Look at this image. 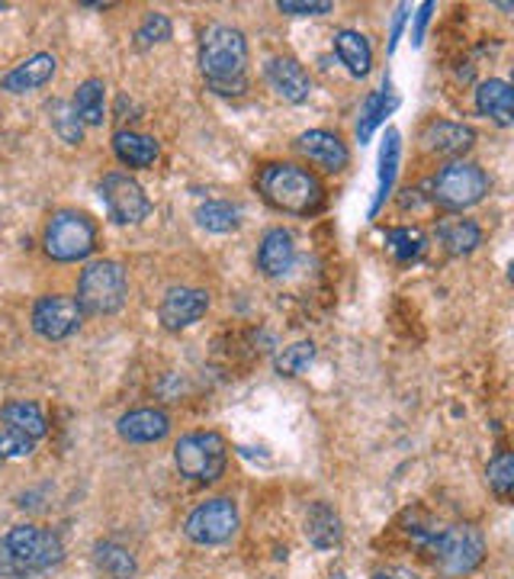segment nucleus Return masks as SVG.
Listing matches in <instances>:
<instances>
[{"mask_svg":"<svg viewBox=\"0 0 514 579\" xmlns=\"http://www.w3.org/2000/svg\"><path fill=\"white\" fill-rule=\"evenodd\" d=\"M373 579H392V577H386V574H376V577Z\"/></svg>","mask_w":514,"mask_h":579,"instance_id":"nucleus-40","label":"nucleus"},{"mask_svg":"<svg viewBox=\"0 0 514 579\" xmlns=\"http://www.w3.org/2000/svg\"><path fill=\"white\" fill-rule=\"evenodd\" d=\"M277 10L280 13H287V16H322V13H331L335 10V3H328V0H309V3H299V0H280L277 3Z\"/></svg>","mask_w":514,"mask_h":579,"instance_id":"nucleus-36","label":"nucleus"},{"mask_svg":"<svg viewBox=\"0 0 514 579\" xmlns=\"http://www.w3.org/2000/svg\"><path fill=\"white\" fill-rule=\"evenodd\" d=\"M0 418H3L7 428H16V431L29 435L33 441H39V438L49 431V421H46L42 410H39L36 403H29V400H13V403H7V406L0 410Z\"/></svg>","mask_w":514,"mask_h":579,"instance_id":"nucleus-28","label":"nucleus"},{"mask_svg":"<svg viewBox=\"0 0 514 579\" xmlns=\"http://www.w3.org/2000/svg\"><path fill=\"white\" fill-rule=\"evenodd\" d=\"M386 246L396 254L399 264H415L428 251V236L415 226H396V229H386Z\"/></svg>","mask_w":514,"mask_h":579,"instance_id":"nucleus-29","label":"nucleus"},{"mask_svg":"<svg viewBox=\"0 0 514 579\" xmlns=\"http://www.w3.org/2000/svg\"><path fill=\"white\" fill-rule=\"evenodd\" d=\"M248 39L228 23H213L200 39V72L222 97H241L248 90Z\"/></svg>","mask_w":514,"mask_h":579,"instance_id":"nucleus-1","label":"nucleus"},{"mask_svg":"<svg viewBox=\"0 0 514 579\" xmlns=\"http://www.w3.org/2000/svg\"><path fill=\"white\" fill-rule=\"evenodd\" d=\"M431 13H435V3H431V0L422 3L418 13H415V26H412V46H415V49H418L422 39H425V29H428V23H431Z\"/></svg>","mask_w":514,"mask_h":579,"instance_id":"nucleus-37","label":"nucleus"},{"mask_svg":"<svg viewBox=\"0 0 514 579\" xmlns=\"http://www.w3.org/2000/svg\"><path fill=\"white\" fill-rule=\"evenodd\" d=\"M486 480H489V490L502 502H512L514 493V454L512 451H499L489 467H486Z\"/></svg>","mask_w":514,"mask_h":579,"instance_id":"nucleus-31","label":"nucleus"},{"mask_svg":"<svg viewBox=\"0 0 514 579\" xmlns=\"http://www.w3.org/2000/svg\"><path fill=\"white\" fill-rule=\"evenodd\" d=\"M65 547L55 531L36 525H13L0 538V579H29L52 570Z\"/></svg>","mask_w":514,"mask_h":579,"instance_id":"nucleus-3","label":"nucleus"},{"mask_svg":"<svg viewBox=\"0 0 514 579\" xmlns=\"http://www.w3.org/2000/svg\"><path fill=\"white\" fill-rule=\"evenodd\" d=\"M438 242H441L447 254L463 257V254H469V251H476L482 246V229L473 219L447 216V219L438 223Z\"/></svg>","mask_w":514,"mask_h":579,"instance_id":"nucleus-24","label":"nucleus"},{"mask_svg":"<svg viewBox=\"0 0 514 579\" xmlns=\"http://www.w3.org/2000/svg\"><path fill=\"white\" fill-rule=\"evenodd\" d=\"M405 20H409V3H399V7H396V16H392V29H389V46H386L389 55L396 52V46H399V39H402Z\"/></svg>","mask_w":514,"mask_h":579,"instance_id":"nucleus-38","label":"nucleus"},{"mask_svg":"<svg viewBox=\"0 0 514 579\" xmlns=\"http://www.w3.org/2000/svg\"><path fill=\"white\" fill-rule=\"evenodd\" d=\"M238 531V505L228 496H216L200 502L187 521H184V534L200 544V547H216V544H225L231 541Z\"/></svg>","mask_w":514,"mask_h":579,"instance_id":"nucleus-9","label":"nucleus"},{"mask_svg":"<svg viewBox=\"0 0 514 579\" xmlns=\"http://www.w3.org/2000/svg\"><path fill=\"white\" fill-rule=\"evenodd\" d=\"M305 538L315 551H335L344 541V525L335 505L328 502H312L305 512Z\"/></svg>","mask_w":514,"mask_h":579,"instance_id":"nucleus-19","label":"nucleus"},{"mask_svg":"<svg viewBox=\"0 0 514 579\" xmlns=\"http://www.w3.org/2000/svg\"><path fill=\"white\" fill-rule=\"evenodd\" d=\"M100 200L116 226H139L151 213V200L146 197L142 184L123 171H113L100 180Z\"/></svg>","mask_w":514,"mask_h":579,"instance_id":"nucleus-10","label":"nucleus"},{"mask_svg":"<svg viewBox=\"0 0 514 579\" xmlns=\"http://www.w3.org/2000/svg\"><path fill=\"white\" fill-rule=\"evenodd\" d=\"M396 106H399V97L392 93V84L383 81V87L373 90L367 100H364V106H361V116H358V139H361V146H367L369 139H373V133L386 123V116Z\"/></svg>","mask_w":514,"mask_h":579,"instance_id":"nucleus-25","label":"nucleus"},{"mask_svg":"<svg viewBox=\"0 0 514 579\" xmlns=\"http://www.w3.org/2000/svg\"><path fill=\"white\" fill-rule=\"evenodd\" d=\"M80 306L74 303V297H62V293H46L36 300L33 306V329L46 341H65L74 331L80 329Z\"/></svg>","mask_w":514,"mask_h":579,"instance_id":"nucleus-11","label":"nucleus"},{"mask_svg":"<svg viewBox=\"0 0 514 579\" xmlns=\"http://www.w3.org/2000/svg\"><path fill=\"white\" fill-rule=\"evenodd\" d=\"M36 441L16 428H0V461H23L29 457Z\"/></svg>","mask_w":514,"mask_h":579,"instance_id":"nucleus-35","label":"nucleus"},{"mask_svg":"<svg viewBox=\"0 0 514 579\" xmlns=\"http://www.w3.org/2000/svg\"><path fill=\"white\" fill-rule=\"evenodd\" d=\"M489 193V174L473 162H450L438 171V177L431 180V203H438L447 213H463L476 203H482V197Z\"/></svg>","mask_w":514,"mask_h":579,"instance_id":"nucleus-7","label":"nucleus"},{"mask_svg":"<svg viewBox=\"0 0 514 579\" xmlns=\"http://www.w3.org/2000/svg\"><path fill=\"white\" fill-rule=\"evenodd\" d=\"M264 78L271 84V90H274L280 100H287V103H305L309 93H312L309 72H305L296 59H290V55H274V59H267Z\"/></svg>","mask_w":514,"mask_h":579,"instance_id":"nucleus-14","label":"nucleus"},{"mask_svg":"<svg viewBox=\"0 0 514 579\" xmlns=\"http://www.w3.org/2000/svg\"><path fill=\"white\" fill-rule=\"evenodd\" d=\"M399 159H402V136H399V129H386V136H383V146H379L376 197H373L369 216H376V213L386 206V200L392 197V187H396V174H399Z\"/></svg>","mask_w":514,"mask_h":579,"instance_id":"nucleus-20","label":"nucleus"},{"mask_svg":"<svg viewBox=\"0 0 514 579\" xmlns=\"http://www.w3.org/2000/svg\"><path fill=\"white\" fill-rule=\"evenodd\" d=\"M258 190L261 197L290 216H315L325 206V187L322 180L293 162H271L258 171Z\"/></svg>","mask_w":514,"mask_h":579,"instance_id":"nucleus-2","label":"nucleus"},{"mask_svg":"<svg viewBox=\"0 0 514 579\" xmlns=\"http://www.w3.org/2000/svg\"><path fill=\"white\" fill-rule=\"evenodd\" d=\"M296 149L302 159H309L315 167L328 171V174H338L344 171L351 162V152L344 146V139L338 133H328V129H309L296 139Z\"/></svg>","mask_w":514,"mask_h":579,"instance_id":"nucleus-13","label":"nucleus"},{"mask_svg":"<svg viewBox=\"0 0 514 579\" xmlns=\"http://www.w3.org/2000/svg\"><path fill=\"white\" fill-rule=\"evenodd\" d=\"M116 431H120V438L123 441H129V444H154V441H161V438H167V431H171V415L164 413V410H133V413H126L120 421H116Z\"/></svg>","mask_w":514,"mask_h":579,"instance_id":"nucleus-17","label":"nucleus"},{"mask_svg":"<svg viewBox=\"0 0 514 579\" xmlns=\"http://www.w3.org/2000/svg\"><path fill=\"white\" fill-rule=\"evenodd\" d=\"M171 33H174V26H171V20H167V13H148L146 20H142V26L136 29V46L139 49H151V46H161V42H167L171 39Z\"/></svg>","mask_w":514,"mask_h":579,"instance_id":"nucleus-34","label":"nucleus"},{"mask_svg":"<svg viewBox=\"0 0 514 579\" xmlns=\"http://www.w3.org/2000/svg\"><path fill=\"white\" fill-rule=\"evenodd\" d=\"M197 223L206 229V232H235L238 229V223H241V213H238V206H231V203H225V200H206V203H200L197 206Z\"/></svg>","mask_w":514,"mask_h":579,"instance_id":"nucleus-30","label":"nucleus"},{"mask_svg":"<svg viewBox=\"0 0 514 579\" xmlns=\"http://www.w3.org/2000/svg\"><path fill=\"white\" fill-rule=\"evenodd\" d=\"M335 55L341 59V65L354 75V78H367L369 68H373V49H369V39L358 29H338L335 39Z\"/></svg>","mask_w":514,"mask_h":579,"instance_id":"nucleus-21","label":"nucleus"},{"mask_svg":"<svg viewBox=\"0 0 514 579\" xmlns=\"http://www.w3.org/2000/svg\"><path fill=\"white\" fill-rule=\"evenodd\" d=\"M55 68H59V62H55L52 52H36L26 62H20L13 72H7L0 87L7 93H33V90L46 87V84L55 78Z\"/></svg>","mask_w":514,"mask_h":579,"instance_id":"nucleus-16","label":"nucleus"},{"mask_svg":"<svg viewBox=\"0 0 514 579\" xmlns=\"http://www.w3.org/2000/svg\"><path fill=\"white\" fill-rule=\"evenodd\" d=\"M422 142H425V149L435 152V155L460 159L463 152L473 149V142H476V129L466 126V123H453V119H435V123L425 126Z\"/></svg>","mask_w":514,"mask_h":579,"instance_id":"nucleus-15","label":"nucleus"},{"mask_svg":"<svg viewBox=\"0 0 514 579\" xmlns=\"http://www.w3.org/2000/svg\"><path fill=\"white\" fill-rule=\"evenodd\" d=\"M328 579H348L344 574H335V577H328Z\"/></svg>","mask_w":514,"mask_h":579,"instance_id":"nucleus-39","label":"nucleus"},{"mask_svg":"<svg viewBox=\"0 0 514 579\" xmlns=\"http://www.w3.org/2000/svg\"><path fill=\"white\" fill-rule=\"evenodd\" d=\"M312 361H315V344H312V341H296V344L284 348V351L274 357V367H277L280 377H299Z\"/></svg>","mask_w":514,"mask_h":579,"instance_id":"nucleus-32","label":"nucleus"},{"mask_svg":"<svg viewBox=\"0 0 514 579\" xmlns=\"http://www.w3.org/2000/svg\"><path fill=\"white\" fill-rule=\"evenodd\" d=\"M49 116H52V126H55V133L62 136V142L80 146L84 126H80V119H77V113H74V106L68 100H55V103L49 106Z\"/></svg>","mask_w":514,"mask_h":579,"instance_id":"nucleus-33","label":"nucleus"},{"mask_svg":"<svg viewBox=\"0 0 514 579\" xmlns=\"http://www.w3.org/2000/svg\"><path fill=\"white\" fill-rule=\"evenodd\" d=\"M113 152L126 167H151L158 162L161 149L154 142V136L136 133V129H120L113 136Z\"/></svg>","mask_w":514,"mask_h":579,"instance_id":"nucleus-23","label":"nucleus"},{"mask_svg":"<svg viewBox=\"0 0 514 579\" xmlns=\"http://www.w3.org/2000/svg\"><path fill=\"white\" fill-rule=\"evenodd\" d=\"M42 246H46V254L59 264L84 261L97 251V226L87 213L59 210L46 226Z\"/></svg>","mask_w":514,"mask_h":579,"instance_id":"nucleus-8","label":"nucleus"},{"mask_svg":"<svg viewBox=\"0 0 514 579\" xmlns=\"http://www.w3.org/2000/svg\"><path fill=\"white\" fill-rule=\"evenodd\" d=\"M93 564L100 570V577L106 579H136V557L129 547L116 544V541H100L93 547Z\"/></svg>","mask_w":514,"mask_h":579,"instance_id":"nucleus-27","label":"nucleus"},{"mask_svg":"<svg viewBox=\"0 0 514 579\" xmlns=\"http://www.w3.org/2000/svg\"><path fill=\"white\" fill-rule=\"evenodd\" d=\"M210 310V293L197 287H171L158 306V319L167 331H180L197 326Z\"/></svg>","mask_w":514,"mask_h":579,"instance_id":"nucleus-12","label":"nucleus"},{"mask_svg":"<svg viewBox=\"0 0 514 579\" xmlns=\"http://www.w3.org/2000/svg\"><path fill=\"white\" fill-rule=\"evenodd\" d=\"M174 464L193 483H216L228 467V444L220 431H190L174 444Z\"/></svg>","mask_w":514,"mask_h":579,"instance_id":"nucleus-6","label":"nucleus"},{"mask_svg":"<svg viewBox=\"0 0 514 579\" xmlns=\"http://www.w3.org/2000/svg\"><path fill=\"white\" fill-rule=\"evenodd\" d=\"M476 110L489 119H496L499 126H512L514 119V93L512 84L502 78H489L479 84L476 90Z\"/></svg>","mask_w":514,"mask_h":579,"instance_id":"nucleus-22","label":"nucleus"},{"mask_svg":"<svg viewBox=\"0 0 514 579\" xmlns=\"http://www.w3.org/2000/svg\"><path fill=\"white\" fill-rule=\"evenodd\" d=\"M129 297V274L120 261H90L77 280V306L84 316H113Z\"/></svg>","mask_w":514,"mask_h":579,"instance_id":"nucleus-4","label":"nucleus"},{"mask_svg":"<svg viewBox=\"0 0 514 579\" xmlns=\"http://www.w3.org/2000/svg\"><path fill=\"white\" fill-rule=\"evenodd\" d=\"M293 264H296L293 232L284 229V226L271 229V232L261 239V246H258V267H261V274H264V277H284V274L293 270Z\"/></svg>","mask_w":514,"mask_h":579,"instance_id":"nucleus-18","label":"nucleus"},{"mask_svg":"<svg viewBox=\"0 0 514 579\" xmlns=\"http://www.w3.org/2000/svg\"><path fill=\"white\" fill-rule=\"evenodd\" d=\"M72 106L80 126H103V119H106V84L100 78H87L84 84H77Z\"/></svg>","mask_w":514,"mask_h":579,"instance_id":"nucleus-26","label":"nucleus"},{"mask_svg":"<svg viewBox=\"0 0 514 579\" xmlns=\"http://www.w3.org/2000/svg\"><path fill=\"white\" fill-rule=\"evenodd\" d=\"M422 541L438 557V570L447 579L469 577L486 561V538L476 525L438 528V531H428V538H422Z\"/></svg>","mask_w":514,"mask_h":579,"instance_id":"nucleus-5","label":"nucleus"}]
</instances>
